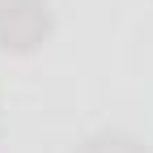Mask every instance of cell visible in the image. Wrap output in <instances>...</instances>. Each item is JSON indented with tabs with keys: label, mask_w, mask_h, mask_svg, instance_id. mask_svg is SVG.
<instances>
[{
	"label": "cell",
	"mask_w": 153,
	"mask_h": 153,
	"mask_svg": "<svg viewBox=\"0 0 153 153\" xmlns=\"http://www.w3.org/2000/svg\"><path fill=\"white\" fill-rule=\"evenodd\" d=\"M47 34H51L47 0H0V51L30 55Z\"/></svg>",
	"instance_id": "cell-1"
},
{
	"label": "cell",
	"mask_w": 153,
	"mask_h": 153,
	"mask_svg": "<svg viewBox=\"0 0 153 153\" xmlns=\"http://www.w3.org/2000/svg\"><path fill=\"white\" fill-rule=\"evenodd\" d=\"M76 153H153V149L132 132H94L76 145Z\"/></svg>",
	"instance_id": "cell-2"
}]
</instances>
